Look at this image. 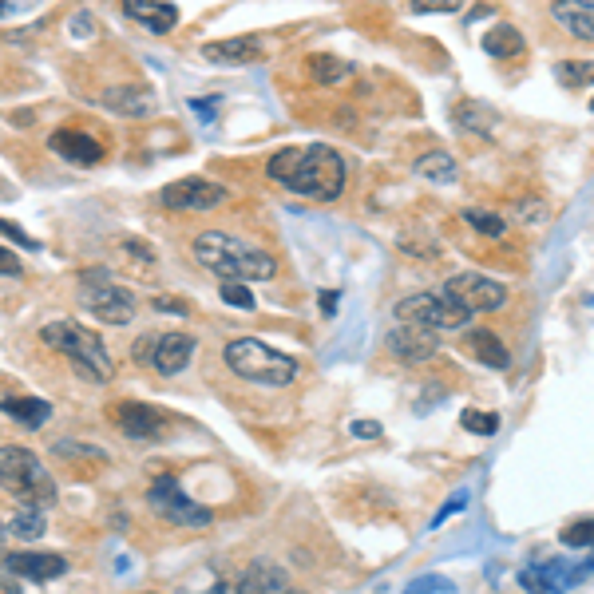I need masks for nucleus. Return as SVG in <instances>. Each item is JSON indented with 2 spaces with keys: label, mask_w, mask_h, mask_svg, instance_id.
Listing matches in <instances>:
<instances>
[{
  "label": "nucleus",
  "mask_w": 594,
  "mask_h": 594,
  "mask_svg": "<svg viewBox=\"0 0 594 594\" xmlns=\"http://www.w3.org/2000/svg\"><path fill=\"white\" fill-rule=\"evenodd\" d=\"M266 179L313 202H333L345 191V159L329 143L282 147L266 163Z\"/></svg>",
  "instance_id": "1"
},
{
  "label": "nucleus",
  "mask_w": 594,
  "mask_h": 594,
  "mask_svg": "<svg viewBox=\"0 0 594 594\" xmlns=\"http://www.w3.org/2000/svg\"><path fill=\"white\" fill-rule=\"evenodd\" d=\"M195 258L218 282H270L278 278V258L238 234L202 230L195 238Z\"/></svg>",
  "instance_id": "2"
},
{
  "label": "nucleus",
  "mask_w": 594,
  "mask_h": 594,
  "mask_svg": "<svg viewBox=\"0 0 594 594\" xmlns=\"http://www.w3.org/2000/svg\"><path fill=\"white\" fill-rule=\"evenodd\" d=\"M222 361H226V369L234 377H242L250 385H262V389H286V385H294L297 369H301L290 353H278L274 345H266L258 337L230 341L226 353H222Z\"/></svg>",
  "instance_id": "3"
},
{
  "label": "nucleus",
  "mask_w": 594,
  "mask_h": 594,
  "mask_svg": "<svg viewBox=\"0 0 594 594\" xmlns=\"http://www.w3.org/2000/svg\"><path fill=\"white\" fill-rule=\"evenodd\" d=\"M40 341H44L48 349L64 353L88 381L107 385V381L115 377V361H111L107 345L99 341L96 329H84L80 321H48V325L40 329Z\"/></svg>",
  "instance_id": "4"
},
{
  "label": "nucleus",
  "mask_w": 594,
  "mask_h": 594,
  "mask_svg": "<svg viewBox=\"0 0 594 594\" xmlns=\"http://www.w3.org/2000/svg\"><path fill=\"white\" fill-rule=\"evenodd\" d=\"M0 484L8 488V495L24 499L28 507H48L60 495L44 460L24 444H0Z\"/></svg>",
  "instance_id": "5"
},
{
  "label": "nucleus",
  "mask_w": 594,
  "mask_h": 594,
  "mask_svg": "<svg viewBox=\"0 0 594 594\" xmlns=\"http://www.w3.org/2000/svg\"><path fill=\"white\" fill-rule=\"evenodd\" d=\"M147 507H151L163 523H171V527H187V531H206V527L214 523L210 507H202L198 499H191V495L183 492L175 476H159V480H151V488H147Z\"/></svg>",
  "instance_id": "6"
},
{
  "label": "nucleus",
  "mask_w": 594,
  "mask_h": 594,
  "mask_svg": "<svg viewBox=\"0 0 594 594\" xmlns=\"http://www.w3.org/2000/svg\"><path fill=\"white\" fill-rule=\"evenodd\" d=\"M396 321H408V325H424V329H444V333H452V329H468V321H472V313L460 305V301H452V297L444 294H408L396 301Z\"/></svg>",
  "instance_id": "7"
},
{
  "label": "nucleus",
  "mask_w": 594,
  "mask_h": 594,
  "mask_svg": "<svg viewBox=\"0 0 594 594\" xmlns=\"http://www.w3.org/2000/svg\"><path fill=\"white\" fill-rule=\"evenodd\" d=\"M80 305L103 325H127L135 317V294L115 286L103 270H84L80 274Z\"/></svg>",
  "instance_id": "8"
},
{
  "label": "nucleus",
  "mask_w": 594,
  "mask_h": 594,
  "mask_svg": "<svg viewBox=\"0 0 594 594\" xmlns=\"http://www.w3.org/2000/svg\"><path fill=\"white\" fill-rule=\"evenodd\" d=\"M195 337L191 333H143L135 345H131V357L147 369H155L159 377H175L191 365L195 357Z\"/></svg>",
  "instance_id": "9"
},
{
  "label": "nucleus",
  "mask_w": 594,
  "mask_h": 594,
  "mask_svg": "<svg viewBox=\"0 0 594 594\" xmlns=\"http://www.w3.org/2000/svg\"><path fill=\"white\" fill-rule=\"evenodd\" d=\"M226 202V187L214 183V179H202V175H191V179H175L159 191V206L167 210H187V214H206L214 206Z\"/></svg>",
  "instance_id": "10"
},
{
  "label": "nucleus",
  "mask_w": 594,
  "mask_h": 594,
  "mask_svg": "<svg viewBox=\"0 0 594 594\" xmlns=\"http://www.w3.org/2000/svg\"><path fill=\"white\" fill-rule=\"evenodd\" d=\"M444 294L452 297V301H460L468 313H495L511 297L507 286L488 278V274H456V278L444 282Z\"/></svg>",
  "instance_id": "11"
},
{
  "label": "nucleus",
  "mask_w": 594,
  "mask_h": 594,
  "mask_svg": "<svg viewBox=\"0 0 594 594\" xmlns=\"http://www.w3.org/2000/svg\"><path fill=\"white\" fill-rule=\"evenodd\" d=\"M587 575V567H575L567 559H547V563H531L519 571V583L531 594H563L579 587V579Z\"/></svg>",
  "instance_id": "12"
},
{
  "label": "nucleus",
  "mask_w": 594,
  "mask_h": 594,
  "mask_svg": "<svg viewBox=\"0 0 594 594\" xmlns=\"http://www.w3.org/2000/svg\"><path fill=\"white\" fill-rule=\"evenodd\" d=\"M385 345H389V353H393L400 365H424V361L436 357L440 337H436L432 329H424V325H408V321H400L393 333L385 337Z\"/></svg>",
  "instance_id": "13"
},
{
  "label": "nucleus",
  "mask_w": 594,
  "mask_h": 594,
  "mask_svg": "<svg viewBox=\"0 0 594 594\" xmlns=\"http://www.w3.org/2000/svg\"><path fill=\"white\" fill-rule=\"evenodd\" d=\"M111 420L115 428L127 436V440H159L163 436V412L151 408V404H139V400H119L111 408Z\"/></svg>",
  "instance_id": "14"
},
{
  "label": "nucleus",
  "mask_w": 594,
  "mask_h": 594,
  "mask_svg": "<svg viewBox=\"0 0 594 594\" xmlns=\"http://www.w3.org/2000/svg\"><path fill=\"white\" fill-rule=\"evenodd\" d=\"M4 571L12 579H28V583H52L68 571V559L56 551H12V555H4Z\"/></svg>",
  "instance_id": "15"
},
{
  "label": "nucleus",
  "mask_w": 594,
  "mask_h": 594,
  "mask_svg": "<svg viewBox=\"0 0 594 594\" xmlns=\"http://www.w3.org/2000/svg\"><path fill=\"white\" fill-rule=\"evenodd\" d=\"M48 151L64 163H76V167H96L103 163V143L88 131H72V127H60L48 135Z\"/></svg>",
  "instance_id": "16"
},
{
  "label": "nucleus",
  "mask_w": 594,
  "mask_h": 594,
  "mask_svg": "<svg viewBox=\"0 0 594 594\" xmlns=\"http://www.w3.org/2000/svg\"><path fill=\"white\" fill-rule=\"evenodd\" d=\"M103 107L115 111V115H127V119H147V115L159 111V99L143 84H115V88L103 92Z\"/></svg>",
  "instance_id": "17"
},
{
  "label": "nucleus",
  "mask_w": 594,
  "mask_h": 594,
  "mask_svg": "<svg viewBox=\"0 0 594 594\" xmlns=\"http://www.w3.org/2000/svg\"><path fill=\"white\" fill-rule=\"evenodd\" d=\"M262 56H266V48L258 36H230V40L202 44V60H210V64H254Z\"/></svg>",
  "instance_id": "18"
},
{
  "label": "nucleus",
  "mask_w": 594,
  "mask_h": 594,
  "mask_svg": "<svg viewBox=\"0 0 594 594\" xmlns=\"http://www.w3.org/2000/svg\"><path fill=\"white\" fill-rule=\"evenodd\" d=\"M119 4L135 24H143L155 36H167L179 24V8L171 0H119Z\"/></svg>",
  "instance_id": "19"
},
{
  "label": "nucleus",
  "mask_w": 594,
  "mask_h": 594,
  "mask_svg": "<svg viewBox=\"0 0 594 594\" xmlns=\"http://www.w3.org/2000/svg\"><path fill=\"white\" fill-rule=\"evenodd\" d=\"M551 20L571 32L575 40L594 44V0H555L551 4Z\"/></svg>",
  "instance_id": "20"
},
{
  "label": "nucleus",
  "mask_w": 594,
  "mask_h": 594,
  "mask_svg": "<svg viewBox=\"0 0 594 594\" xmlns=\"http://www.w3.org/2000/svg\"><path fill=\"white\" fill-rule=\"evenodd\" d=\"M234 594H290V579L278 563L270 559H258L246 567V575L238 579V591Z\"/></svg>",
  "instance_id": "21"
},
{
  "label": "nucleus",
  "mask_w": 594,
  "mask_h": 594,
  "mask_svg": "<svg viewBox=\"0 0 594 594\" xmlns=\"http://www.w3.org/2000/svg\"><path fill=\"white\" fill-rule=\"evenodd\" d=\"M0 412H4V416H12L20 428L36 432V428H44V424H48L52 404H48V400H40V396H8V400H0Z\"/></svg>",
  "instance_id": "22"
},
{
  "label": "nucleus",
  "mask_w": 594,
  "mask_h": 594,
  "mask_svg": "<svg viewBox=\"0 0 594 594\" xmlns=\"http://www.w3.org/2000/svg\"><path fill=\"white\" fill-rule=\"evenodd\" d=\"M412 171H416L420 179L436 183V187H452V183L460 179V167H456V159H452L448 151H424V155L412 163Z\"/></svg>",
  "instance_id": "23"
},
{
  "label": "nucleus",
  "mask_w": 594,
  "mask_h": 594,
  "mask_svg": "<svg viewBox=\"0 0 594 594\" xmlns=\"http://www.w3.org/2000/svg\"><path fill=\"white\" fill-rule=\"evenodd\" d=\"M484 52H488L492 60H519V56L527 52L523 32H519V28H511V24H495L492 32L484 36Z\"/></svg>",
  "instance_id": "24"
},
{
  "label": "nucleus",
  "mask_w": 594,
  "mask_h": 594,
  "mask_svg": "<svg viewBox=\"0 0 594 594\" xmlns=\"http://www.w3.org/2000/svg\"><path fill=\"white\" fill-rule=\"evenodd\" d=\"M468 349H472L476 361H484L488 369H507V365H511L507 345L495 337L492 329H472V333H468Z\"/></svg>",
  "instance_id": "25"
},
{
  "label": "nucleus",
  "mask_w": 594,
  "mask_h": 594,
  "mask_svg": "<svg viewBox=\"0 0 594 594\" xmlns=\"http://www.w3.org/2000/svg\"><path fill=\"white\" fill-rule=\"evenodd\" d=\"M349 72H353V68H349L341 56H329V52H313V56H305V76H309L313 84L333 88V84H341Z\"/></svg>",
  "instance_id": "26"
},
{
  "label": "nucleus",
  "mask_w": 594,
  "mask_h": 594,
  "mask_svg": "<svg viewBox=\"0 0 594 594\" xmlns=\"http://www.w3.org/2000/svg\"><path fill=\"white\" fill-rule=\"evenodd\" d=\"M456 123H460L464 131H476V135L484 139V135H492L495 131L499 115H495L488 103H472V99H464V103H456Z\"/></svg>",
  "instance_id": "27"
},
{
  "label": "nucleus",
  "mask_w": 594,
  "mask_h": 594,
  "mask_svg": "<svg viewBox=\"0 0 594 594\" xmlns=\"http://www.w3.org/2000/svg\"><path fill=\"white\" fill-rule=\"evenodd\" d=\"M555 76H559V84H567L571 92H575V88H591L594 60H563V64H555Z\"/></svg>",
  "instance_id": "28"
},
{
  "label": "nucleus",
  "mask_w": 594,
  "mask_h": 594,
  "mask_svg": "<svg viewBox=\"0 0 594 594\" xmlns=\"http://www.w3.org/2000/svg\"><path fill=\"white\" fill-rule=\"evenodd\" d=\"M44 515H40V507H24V511H16V519L8 523V535H16V539H24V543H32V539H40L44 535Z\"/></svg>",
  "instance_id": "29"
},
{
  "label": "nucleus",
  "mask_w": 594,
  "mask_h": 594,
  "mask_svg": "<svg viewBox=\"0 0 594 594\" xmlns=\"http://www.w3.org/2000/svg\"><path fill=\"white\" fill-rule=\"evenodd\" d=\"M464 222H468L472 230H480L484 238H503V234H507V222H503L499 214H492V210H480V206H468V210H464Z\"/></svg>",
  "instance_id": "30"
},
{
  "label": "nucleus",
  "mask_w": 594,
  "mask_h": 594,
  "mask_svg": "<svg viewBox=\"0 0 594 594\" xmlns=\"http://www.w3.org/2000/svg\"><path fill=\"white\" fill-rule=\"evenodd\" d=\"M559 543L571 547V551H583V547H594V519H579L571 527L559 531Z\"/></svg>",
  "instance_id": "31"
},
{
  "label": "nucleus",
  "mask_w": 594,
  "mask_h": 594,
  "mask_svg": "<svg viewBox=\"0 0 594 594\" xmlns=\"http://www.w3.org/2000/svg\"><path fill=\"white\" fill-rule=\"evenodd\" d=\"M218 297L226 305H234V309H254L258 305V297H254V290L246 282H218Z\"/></svg>",
  "instance_id": "32"
},
{
  "label": "nucleus",
  "mask_w": 594,
  "mask_h": 594,
  "mask_svg": "<svg viewBox=\"0 0 594 594\" xmlns=\"http://www.w3.org/2000/svg\"><path fill=\"white\" fill-rule=\"evenodd\" d=\"M460 424H464L468 432H480V436H495V432H499V412H476V408H468V412L460 416Z\"/></svg>",
  "instance_id": "33"
},
{
  "label": "nucleus",
  "mask_w": 594,
  "mask_h": 594,
  "mask_svg": "<svg viewBox=\"0 0 594 594\" xmlns=\"http://www.w3.org/2000/svg\"><path fill=\"white\" fill-rule=\"evenodd\" d=\"M56 456H84V460H107L103 448H88V444H76V440H56L52 444Z\"/></svg>",
  "instance_id": "34"
},
{
  "label": "nucleus",
  "mask_w": 594,
  "mask_h": 594,
  "mask_svg": "<svg viewBox=\"0 0 594 594\" xmlns=\"http://www.w3.org/2000/svg\"><path fill=\"white\" fill-rule=\"evenodd\" d=\"M464 0H412V12L420 16H432V12H460Z\"/></svg>",
  "instance_id": "35"
},
{
  "label": "nucleus",
  "mask_w": 594,
  "mask_h": 594,
  "mask_svg": "<svg viewBox=\"0 0 594 594\" xmlns=\"http://www.w3.org/2000/svg\"><path fill=\"white\" fill-rule=\"evenodd\" d=\"M400 250L404 254H416V258H424V262H436L440 258V246H424V242H416V238H400Z\"/></svg>",
  "instance_id": "36"
},
{
  "label": "nucleus",
  "mask_w": 594,
  "mask_h": 594,
  "mask_svg": "<svg viewBox=\"0 0 594 594\" xmlns=\"http://www.w3.org/2000/svg\"><path fill=\"white\" fill-rule=\"evenodd\" d=\"M404 594H452V583L448 579H420L416 587H408Z\"/></svg>",
  "instance_id": "37"
},
{
  "label": "nucleus",
  "mask_w": 594,
  "mask_h": 594,
  "mask_svg": "<svg viewBox=\"0 0 594 594\" xmlns=\"http://www.w3.org/2000/svg\"><path fill=\"white\" fill-rule=\"evenodd\" d=\"M0 234H4V238H12L16 246H28V250H36V242H32V238H28V234H24L16 222H8V218H0Z\"/></svg>",
  "instance_id": "38"
},
{
  "label": "nucleus",
  "mask_w": 594,
  "mask_h": 594,
  "mask_svg": "<svg viewBox=\"0 0 594 594\" xmlns=\"http://www.w3.org/2000/svg\"><path fill=\"white\" fill-rule=\"evenodd\" d=\"M0 274H4V278H20V274H24L20 258H16L12 250H4V246H0Z\"/></svg>",
  "instance_id": "39"
},
{
  "label": "nucleus",
  "mask_w": 594,
  "mask_h": 594,
  "mask_svg": "<svg viewBox=\"0 0 594 594\" xmlns=\"http://www.w3.org/2000/svg\"><path fill=\"white\" fill-rule=\"evenodd\" d=\"M191 107H195V115L202 123H210L214 115H218V96H206V99H191Z\"/></svg>",
  "instance_id": "40"
},
{
  "label": "nucleus",
  "mask_w": 594,
  "mask_h": 594,
  "mask_svg": "<svg viewBox=\"0 0 594 594\" xmlns=\"http://www.w3.org/2000/svg\"><path fill=\"white\" fill-rule=\"evenodd\" d=\"M123 250H131L143 266H151V262H155V250H151V246H143V242H135V238H123Z\"/></svg>",
  "instance_id": "41"
},
{
  "label": "nucleus",
  "mask_w": 594,
  "mask_h": 594,
  "mask_svg": "<svg viewBox=\"0 0 594 594\" xmlns=\"http://www.w3.org/2000/svg\"><path fill=\"white\" fill-rule=\"evenodd\" d=\"M36 0H0V20H8V16H20V12H28Z\"/></svg>",
  "instance_id": "42"
},
{
  "label": "nucleus",
  "mask_w": 594,
  "mask_h": 594,
  "mask_svg": "<svg viewBox=\"0 0 594 594\" xmlns=\"http://www.w3.org/2000/svg\"><path fill=\"white\" fill-rule=\"evenodd\" d=\"M155 309H167V313H191L187 301H175V297H155Z\"/></svg>",
  "instance_id": "43"
},
{
  "label": "nucleus",
  "mask_w": 594,
  "mask_h": 594,
  "mask_svg": "<svg viewBox=\"0 0 594 594\" xmlns=\"http://www.w3.org/2000/svg\"><path fill=\"white\" fill-rule=\"evenodd\" d=\"M353 432H357V436H365V440H373V436H381V428H377L373 420H357V424H353Z\"/></svg>",
  "instance_id": "44"
},
{
  "label": "nucleus",
  "mask_w": 594,
  "mask_h": 594,
  "mask_svg": "<svg viewBox=\"0 0 594 594\" xmlns=\"http://www.w3.org/2000/svg\"><path fill=\"white\" fill-rule=\"evenodd\" d=\"M72 32H76V36L84 40V36H92L96 28H92V20H88V16H76V20H72Z\"/></svg>",
  "instance_id": "45"
},
{
  "label": "nucleus",
  "mask_w": 594,
  "mask_h": 594,
  "mask_svg": "<svg viewBox=\"0 0 594 594\" xmlns=\"http://www.w3.org/2000/svg\"><path fill=\"white\" fill-rule=\"evenodd\" d=\"M0 594H24V591H20V583L12 575H0Z\"/></svg>",
  "instance_id": "46"
},
{
  "label": "nucleus",
  "mask_w": 594,
  "mask_h": 594,
  "mask_svg": "<svg viewBox=\"0 0 594 594\" xmlns=\"http://www.w3.org/2000/svg\"><path fill=\"white\" fill-rule=\"evenodd\" d=\"M321 297H325V313H333V309H337V294L329 290V294H321Z\"/></svg>",
  "instance_id": "47"
},
{
  "label": "nucleus",
  "mask_w": 594,
  "mask_h": 594,
  "mask_svg": "<svg viewBox=\"0 0 594 594\" xmlns=\"http://www.w3.org/2000/svg\"><path fill=\"white\" fill-rule=\"evenodd\" d=\"M4 539H8V527H0V551H4Z\"/></svg>",
  "instance_id": "48"
},
{
  "label": "nucleus",
  "mask_w": 594,
  "mask_h": 594,
  "mask_svg": "<svg viewBox=\"0 0 594 594\" xmlns=\"http://www.w3.org/2000/svg\"><path fill=\"white\" fill-rule=\"evenodd\" d=\"M591 111H594V99H591Z\"/></svg>",
  "instance_id": "49"
},
{
  "label": "nucleus",
  "mask_w": 594,
  "mask_h": 594,
  "mask_svg": "<svg viewBox=\"0 0 594 594\" xmlns=\"http://www.w3.org/2000/svg\"><path fill=\"white\" fill-rule=\"evenodd\" d=\"M147 594H159V591H147Z\"/></svg>",
  "instance_id": "50"
}]
</instances>
